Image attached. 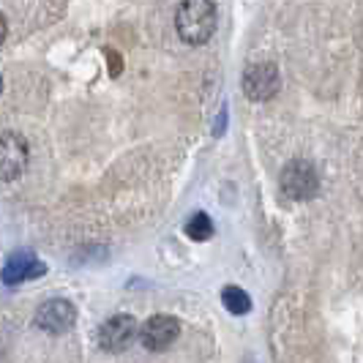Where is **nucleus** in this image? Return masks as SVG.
I'll return each instance as SVG.
<instances>
[{
    "label": "nucleus",
    "mask_w": 363,
    "mask_h": 363,
    "mask_svg": "<svg viewBox=\"0 0 363 363\" xmlns=\"http://www.w3.org/2000/svg\"><path fill=\"white\" fill-rule=\"evenodd\" d=\"M178 33L189 44H205L216 30V9L208 0H186L178 6Z\"/></svg>",
    "instance_id": "obj_1"
},
{
    "label": "nucleus",
    "mask_w": 363,
    "mask_h": 363,
    "mask_svg": "<svg viewBox=\"0 0 363 363\" xmlns=\"http://www.w3.org/2000/svg\"><path fill=\"white\" fill-rule=\"evenodd\" d=\"M28 167V143L17 131H0V181H17Z\"/></svg>",
    "instance_id": "obj_2"
},
{
    "label": "nucleus",
    "mask_w": 363,
    "mask_h": 363,
    "mask_svg": "<svg viewBox=\"0 0 363 363\" xmlns=\"http://www.w3.org/2000/svg\"><path fill=\"white\" fill-rule=\"evenodd\" d=\"M317 186H320V178H317V169L309 162L295 159L281 172V189H284V194H290L292 200H309L317 194Z\"/></svg>",
    "instance_id": "obj_3"
},
{
    "label": "nucleus",
    "mask_w": 363,
    "mask_h": 363,
    "mask_svg": "<svg viewBox=\"0 0 363 363\" xmlns=\"http://www.w3.org/2000/svg\"><path fill=\"white\" fill-rule=\"evenodd\" d=\"M181 333V323L169 314H153L145 325L140 328V342L150 352H162L172 345Z\"/></svg>",
    "instance_id": "obj_4"
},
{
    "label": "nucleus",
    "mask_w": 363,
    "mask_h": 363,
    "mask_svg": "<svg viewBox=\"0 0 363 363\" xmlns=\"http://www.w3.org/2000/svg\"><path fill=\"white\" fill-rule=\"evenodd\" d=\"M137 330H140V325H137V320L131 314H115L99 330V345L104 347L107 352H123L134 342Z\"/></svg>",
    "instance_id": "obj_5"
},
{
    "label": "nucleus",
    "mask_w": 363,
    "mask_h": 363,
    "mask_svg": "<svg viewBox=\"0 0 363 363\" xmlns=\"http://www.w3.org/2000/svg\"><path fill=\"white\" fill-rule=\"evenodd\" d=\"M243 91L255 101H265L279 91V69L273 63H252L243 74Z\"/></svg>",
    "instance_id": "obj_6"
},
{
    "label": "nucleus",
    "mask_w": 363,
    "mask_h": 363,
    "mask_svg": "<svg viewBox=\"0 0 363 363\" xmlns=\"http://www.w3.org/2000/svg\"><path fill=\"white\" fill-rule=\"evenodd\" d=\"M74 320H77L74 306L69 301H60V298L47 301L36 314V325L47 333H66L74 325Z\"/></svg>",
    "instance_id": "obj_7"
},
{
    "label": "nucleus",
    "mask_w": 363,
    "mask_h": 363,
    "mask_svg": "<svg viewBox=\"0 0 363 363\" xmlns=\"http://www.w3.org/2000/svg\"><path fill=\"white\" fill-rule=\"evenodd\" d=\"M44 271H47L44 262H38L30 252H17V255L9 257L6 268H3V281H6V284H19V281H25V279H36V276H41Z\"/></svg>",
    "instance_id": "obj_8"
},
{
    "label": "nucleus",
    "mask_w": 363,
    "mask_h": 363,
    "mask_svg": "<svg viewBox=\"0 0 363 363\" xmlns=\"http://www.w3.org/2000/svg\"><path fill=\"white\" fill-rule=\"evenodd\" d=\"M221 301H224L227 311H233V314H246V311L252 309V298L240 287H227V290L221 292Z\"/></svg>",
    "instance_id": "obj_9"
},
{
    "label": "nucleus",
    "mask_w": 363,
    "mask_h": 363,
    "mask_svg": "<svg viewBox=\"0 0 363 363\" xmlns=\"http://www.w3.org/2000/svg\"><path fill=\"white\" fill-rule=\"evenodd\" d=\"M213 233V224H211V218L208 213H194V216L189 218V224H186V235L191 238V240H208Z\"/></svg>",
    "instance_id": "obj_10"
},
{
    "label": "nucleus",
    "mask_w": 363,
    "mask_h": 363,
    "mask_svg": "<svg viewBox=\"0 0 363 363\" xmlns=\"http://www.w3.org/2000/svg\"><path fill=\"white\" fill-rule=\"evenodd\" d=\"M107 55H109V60H112V74L118 77V74H121V57L115 52H107Z\"/></svg>",
    "instance_id": "obj_11"
},
{
    "label": "nucleus",
    "mask_w": 363,
    "mask_h": 363,
    "mask_svg": "<svg viewBox=\"0 0 363 363\" xmlns=\"http://www.w3.org/2000/svg\"><path fill=\"white\" fill-rule=\"evenodd\" d=\"M6 41V19H3V14H0V44Z\"/></svg>",
    "instance_id": "obj_12"
},
{
    "label": "nucleus",
    "mask_w": 363,
    "mask_h": 363,
    "mask_svg": "<svg viewBox=\"0 0 363 363\" xmlns=\"http://www.w3.org/2000/svg\"><path fill=\"white\" fill-rule=\"evenodd\" d=\"M0 91H3V77H0Z\"/></svg>",
    "instance_id": "obj_13"
}]
</instances>
